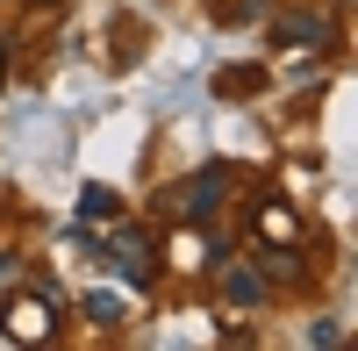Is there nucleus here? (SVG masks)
Listing matches in <instances>:
<instances>
[{"label":"nucleus","mask_w":358,"mask_h":351,"mask_svg":"<svg viewBox=\"0 0 358 351\" xmlns=\"http://www.w3.org/2000/svg\"><path fill=\"white\" fill-rule=\"evenodd\" d=\"M222 201H229V172H222V165H201L187 187L165 194V215H172V222H208Z\"/></svg>","instance_id":"nucleus-1"},{"label":"nucleus","mask_w":358,"mask_h":351,"mask_svg":"<svg viewBox=\"0 0 358 351\" xmlns=\"http://www.w3.org/2000/svg\"><path fill=\"white\" fill-rule=\"evenodd\" d=\"M101 258H108L122 280L143 287V280L158 273V237H151V229H115V244H101Z\"/></svg>","instance_id":"nucleus-2"},{"label":"nucleus","mask_w":358,"mask_h":351,"mask_svg":"<svg viewBox=\"0 0 358 351\" xmlns=\"http://www.w3.org/2000/svg\"><path fill=\"white\" fill-rule=\"evenodd\" d=\"M0 323H8V337H15V344H43V337L57 330V301L43 294V287H36V294H15Z\"/></svg>","instance_id":"nucleus-3"},{"label":"nucleus","mask_w":358,"mask_h":351,"mask_svg":"<svg viewBox=\"0 0 358 351\" xmlns=\"http://www.w3.org/2000/svg\"><path fill=\"white\" fill-rule=\"evenodd\" d=\"M273 43H280V50L330 43V15H280V22H273Z\"/></svg>","instance_id":"nucleus-4"},{"label":"nucleus","mask_w":358,"mask_h":351,"mask_svg":"<svg viewBox=\"0 0 358 351\" xmlns=\"http://www.w3.org/2000/svg\"><path fill=\"white\" fill-rule=\"evenodd\" d=\"M222 301H229V308H258V301H265V273H251V266H222Z\"/></svg>","instance_id":"nucleus-5"},{"label":"nucleus","mask_w":358,"mask_h":351,"mask_svg":"<svg viewBox=\"0 0 358 351\" xmlns=\"http://www.w3.org/2000/svg\"><path fill=\"white\" fill-rule=\"evenodd\" d=\"M115 215H122V201L108 187H79V222H115Z\"/></svg>","instance_id":"nucleus-6"},{"label":"nucleus","mask_w":358,"mask_h":351,"mask_svg":"<svg viewBox=\"0 0 358 351\" xmlns=\"http://www.w3.org/2000/svg\"><path fill=\"white\" fill-rule=\"evenodd\" d=\"M215 86H222V94H229V101H244V94H258V86H265V79H258V65H229V72H222Z\"/></svg>","instance_id":"nucleus-7"},{"label":"nucleus","mask_w":358,"mask_h":351,"mask_svg":"<svg viewBox=\"0 0 358 351\" xmlns=\"http://www.w3.org/2000/svg\"><path fill=\"white\" fill-rule=\"evenodd\" d=\"M258 229H265V237H280V244H294V237H301V222H294V215L280 208V201L265 208V222H258Z\"/></svg>","instance_id":"nucleus-8"},{"label":"nucleus","mask_w":358,"mask_h":351,"mask_svg":"<svg viewBox=\"0 0 358 351\" xmlns=\"http://www.w3.org/2000/svg\"><path fill=\"white\" fill-rule=\"evenodd\" d=\"M86 315H94V323H122V301L115 294H86Z\"/></svg>","instance_id":"nucleus-9"},{"label":"nucleus","mask_w":358,"mask_h":351,"mask_svg":"<svg viewBox=\"0 0 358 351\" xmlns=\"http://www.w3.org/2000/svg\"><path fill=\"white\" fill-rule=\"evenodd\" d=\"M308 344H315V351H330V344H344V330H337V323H315V330H308Z\"/></svg>","instance_id":"nucleus-10"},{"label":"nucleus","mask_w":358,"mask_h":351,"mask_svg":"<svg viewBox=\"0 0 358 351\" xmlns=\"http://www.w3.org/2000/svg\"><path fill=\"white\" fill-rule=\"evenodd\" d=\"M8 273H15V258H8V251H0V280H8Z\"/></svg>","instance_id":"nucleus-11"},{"label":"nucleus","mask_w":358,"mask_h":351,"mask_svg":"<svg viewBox=\"0 0 358 351\" xmlns=\"http://www.w3.org/2000/svg\"><path fill=\"white\" fill-rule=\"evenodd\" d=\"M0 72H8V57H0Z\"/></svg>","instance_id":"nucleus-12"}]
</instances>
